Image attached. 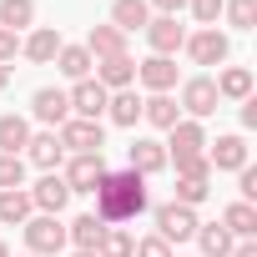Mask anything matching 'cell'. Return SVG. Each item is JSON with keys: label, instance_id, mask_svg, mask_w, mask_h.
Masks as SVG:
<instances>
[{"label": "cell", "instance_id": "1", "mask_svg": "<svg viewBox=\"0 0 257 257\" xmlns=\"http://www.w3.org/2000/svg\"><path fill=\"white\" fill-rule=\"evenodd\" d=\"M142 212H147V177H137V172H106L101 177V187H96V217L106 227L132 222Z\"/></svg>", "mask_w": 257, "mask_h": 257}, {"label": "cell", "instance_id": "2", "mask_svg": "<svg viewBox=\"0 0 257 257\" xmlns=\"http://www.w3.org/2000/svg\"><path fill=\"white\" fill-rule=\"evenodd\" d=\"M197 207H182V202H167V207H157V237L162 242H172V247H182V242H192L197 237Z\"/></svg>", "mask_w": 257, "mask_h": 257}, {"label": "cell", "instance_id": "3", "mask_svg": "<svg viewBox=\"0 0 257 257\" xmlns=\"http://www.w3.org/2000/svg\"><path fill=\"white\" fill-rule=\"evenodd\" d=\"M56 142H61L71 157H86V152H101V147H106V126H101V121L71 116L66 126H56Z\"/></svg>", "mask_w": 257, "mask_h": 257}, {"label": "cell", "instance_id": "4", "mask_svg": "<svg viewBox=\"0 0 257 257\" xmlns=\"http://www.w3.org/2000/svg\"><path fill=\"white\" fill-rule=\"evenodd\" d=\"M21 232H26V247H31V257H56V252L66 247V227H61L56 217H46V212H41V217H31Z\"/></svg>", "mask_w": 257, "mask_h": 257}, {"label": "cell", "instance_id": "5", "mask_svg": "<svg viewBox=\"0 0 257 257\" xmlns=\"http://www.w3.org/2000/svg\"><path fill=\"white\" fill-rule=\"evenodd\" d=\"M182 51L197 61V66H227V56H232V41L212 26V31H197V36H187L182 41Z\"/></svg>", "mask_w": 257, "mask_h": 257}, {"label": "cell", "instance_id": "6", "mask_svg": "<svg viewBox=\"0 0 257 257\" xmlns=\"http://www.w3.org/2000/svg\"><path fill=\"white\" fill-rule=\"evenodd\" d=\"M217 81L212 76H192V81H182V111H187V121H202V116H212L217 111Z\"/></svg>", "mask_w": 257, "mask_h": 257}, {"label": "cell", "instance_id": "7", "mask_svg": "<svg viewBox=\"0 0 257 257\" xmlns=\"http://www.w3.org/2000/svg\"><path fill=\"white\" fill-rule=\"evenodd\" d=\"M66 101H71V116H81V121H101L111 91H106L101 81H76V86L66 91Z\"/></svg>", "mask_w": 257, "mask_h": 257}, {"label": "cell", "instance_id": "8", "mask_svg": "<svg viewBox=\"0 0 257 257\" xmlns=\"http://www.w3.org/2000/svg\"><path fill=\"white\" fill-rule=\"evenodd\" d=\"M101 177H106V162H101V152L71 157V162H66V172H61V182H66L71 192H96V187H101Z\"/></svg>", "mask_w": 257, "mask_h": 257}, {"label": "cell", "instance_id": "9", "mask_svg": "<svg viewBox=\"0 0 257 257\" xmlns=\"http://www.w3.org/2000/svg\"><path fill=\"white\" fill-rule=\"evenodd\" d=\"M167 137H172V142H167V147H172L167 162H187V157H202V152H207V132H202V121H187V116H182Z\"/></svg>", "mask_w": 257, "mask_h": 257}, {"label": "cell", "instance_id": "10", "mask_svg": "<svg viewBox=\"0 0 257 257\" xmlns=\"http://www.w3.org/2000/svg\"><path fill=\"white\" fill-rule=\"evenodd\" d=\"M126 172H137V177H157V172H167V147L152 142V137H137L132 147H126Z\"/></svg>", "mask_w": 257, "mask_h": 257}, {"label": "cell", "instance_id": "11", "mask_svg": "<svg viewBox=\"0 0 257 257\" xmlns=\"http://www.w3.org/2000/svg\"><path fill=\"white\" fill-rule=\"evenodd\" d=\"M31 116H36L41 126H66V121H71L66 91H61V86H41V91L31 96Z\"/></svg>", "mask_w": 257, "mask_h": 257}, {"label": "cell", "instance_id": "12", "mask_svg": "<svg viewBox=\"0 0 257 257\" xmlns=\"http://www.w3.org/2000/svg\"><path fill=\"white\" fill-rule=\"evenodd\" d=\"M202 157H207V167H212V172H242V167H247V142L232 132V137L207 142V152H202Z\"/></svg>", "mask_w": 257, "mask_h": 257}, {"label": "cell", "instance_id": "13", "mask_svg": "<svg viewBox=\"0 0 257 257\" xmlns=\"http://www.w3.org/2000/svg\"><path fill=\"white\" fill-rule=\"evenodd\" d=\"M182 41H187V31L177 26V16H157V21H147V46H152V56H177Z\"/></svg>", "mask_w": 257, "mask_h": 257}, {"label": "cell", "instance_id": "14", "mask_svg": "<svg viewBox=\"0 0 257 257\" xmlns=\"http://www.w3.org/2000/svg\"><path fill=\"white\" fill-rule=\"evenodd\" d=\"M137 81H142L152 96H167V91L177 86V61H172V56H147V61L137 66Z\"/></svg>", "mask_w": 257, "mask_h": 257}, {"label": "cell", "instance_id": "15", "mask_svg": "<svg viewBox=\"0 0 257 257\" xmlns=\"http://www.w3.org/2000/svg\"><path fill=\"white\" fill-rule=\"evenodd\" d=\"M66 202H71V187H66L56 172H46V177L31 187V207H41L46 217H61V207H66Z\"/></svg>", "mask_w": 257, "mask_h": 257}, {"label": "cell", "instance_id": "16", "mask_svg": "<svg viewBox=\"0 0 257 257\" xmlns=\"http://www.w3.org/2000/svg\"><path fill=\"white\" fill-rule=\"evenodd\" d=\"M61 46H66V41H61V31H56V26H41V31H31V36L21 41V56H26V61H36V66H51Z\"/></svg>", "mask_w": 257, "mask_h": 257}, {"label": "cell", "instance_id": "17", "mask_svg": "<svg viewBox=\"0 0 257 257\" xmlns=\"http://www.w3.org/2000/svg\"><path fill=\"white\" fill-rule=\"evenodd\" d=\"M96 81H101L106 91H132V81H137V61H132V56L96 61Z\"/></svg>", "mask_w": 257, "mask_h": 257}, {"label": "cell", "instance_id": "18", "mask_svg": "<svg viewBox=\"0 0 257 257\" xmlns=\"http://www.w3.org/2000/svg\"><path fill=\"white\" fill-rule=\"evenodd\" d=\"M61 157H66V147L56 142V132H41V137H31V142H26V162H31V167H41V172H56V167H61Z\"/></svg>", "mask_w": 257, "mask_h": 257}, {"label": "cell", "instance_id": "19", "mask_svg": "<svg viewBox=\"0 0 257 257\" xmlns=\"http://www.w3.org/2000/svg\"><path fill=\"white\" fill-rule=\"evenodd\" d=\"M101 237H106V222H101L96 212H81V217L66 227V242H76V252H96Z\"/></svg>", "mask_w": 257, "mask_h": 257}, {"label": "cell", "instance_id": "20", "mask_svg": "<svg viewBox=\"0 0 257 257\" xmlns=\"http://www.w3.org/2000/svg\"><path fill=\"white\" fill-rule=\"evenodd\" d=\"M26 142H31V121L16 116V111H6V116H0V157H21Z\"/></svg>", "mask_w": 257, "mask_h": 257}, {"label": "cell", "instance_id": "21", "mask_svg": "<svg viewBox=\"0 0 257 257\" xmlns=\"http://www.w3.org/2000/svg\"><path fill=\"white\" fill-rule=\"evenodd\" d=\"M147 21H152V6H147V0H116V6H111V26H116L121 36L147 31Z\"/></svg>", "mask_w": 257, "mask_h": 257}, {"label": "cell", "instance_id": "22", "mask_svg": "<svg viewBox=\"0 0 257 257\" xmlns=\"http://www.w3.org/2000/svg\"><path fill=\"white\" fill-rule=\"evenodd\" d=\"M86 51H91V61L126 56V36H121L116 26H91V36H86Z\"/></svg>", "mask_w": 257, "mask_h": 257}, {"label": "cell", "instance_id": "23", "mask_svg": "<svg viewBox=\"0 0 257 257\" xmlns=\"http://www.w3.org/2000/svg\"><path fill=\"white\" fill-rule=\"evenodd\" d=\"M222 227H227L237 242H252V237H257V207H252V202H232V207L222 212Z\"/></svg>", "mask_w": 257, "mask_h": 257}, {"label": "cell", "instance_id": "24", "mask_svg": "<svg viewBox=\"0 0 257 257\" xmlns=\"http://www.w3.org/2000/svg\"><path fill=\"white\" fill-rule=\"evenodd\" d=\"M197 247H202V257H232V247H237V237L222 227V222H207V227H197V237H192Z\"/></svg>", "mask_w": 257, "mask_h": 257}, {"label": "cell", "instance_id": "25", "mask_svg": "<svg viewBox=\"0 0 257 257\" xmlns=\"http://www.w3.org/2000/svg\"><path fill=\"white\" fill-rule=\"evenodd\" d=\"M56 66H61L66 81H91V66H96V61H91L86 46H61V51H56Z\"/></svg>", "mask_w": 257, "mask_h": 257}, {"label": "cell", "instance_id": "26", "mask_svg": "<svg viewBox=\"0 0 257 257\" xmlns=\"http://www.w3.org/2000/svg\"><path fill=\"white\" fill-rule=\"evenodd\" d=\"M142 116L157 126V132H172V126L182 121V106H177L172 96H147V101H142Z\"/></svg>", "mask_w": 257, "mask_h": 257}, {"label": "cell", "instance_id": "27", "mask_svg": "<svg viewBox=\"0 0 257 257\" xmlns=\"http://www.w3.org/2000/svg\"><path fill=\"white\" fill-rule=\"evenodd\" d=\"M217 96H222V101H247V96H252V71H247V66H227V71L217 76Z\"/></svg>", "mask_w": 257, "mask_h": 257}, {"label": "cell", "instance_id": "28", "mask_svg": "<svg viewBox=\"0 0 257 257\" xmlns=\"http://www.w3.org/2000/svg\"><path fill=\"white\" fill-rule=\"evenodd\" d=\"M106 116H111L116 126H137V121H142V96H137V91H111Z\"/></svg>", "mask_w": 257, "mask_h": 257}, {"label": "cell", "instance_id": "29", "mask_svg": "<svg viewBox=\"0 0 257 257\" xmlns=\"http://www.w3.org/2000/svg\"><path fill=\"white\" fill-rule=\"evenodd\" d=\"M31 212H36L31 207V192H21V187L16 192H0V222H6V227H26Z\"/></svg>", "mask_w": 257, "mask_h": 257}, {"label": "cell", "instance_id": "30", "mask_svg": "<svg viewBox=\"0 0 257 257\" xmlns=\"http://www.w3.org/2000/svg\"><path fill=\"white\" fill-rule=\"evenodd\" d=\"M36 21V0H0V26H6V31H26Z\"/></svg>", "mask_w": 257, "mask_h": 257}, {"label": "cell", "instance_id": "31", "mask_svg": "<svg viewBox=\"0 0 257 257\" xmlns=\"http://www.w3.org/2000/svg\"><path fill=\"white\" fill-rule=\"evenodd\" d=\"M212 197V177H177V202L182 207H202Z\"/></svg>", "mask_w": 257, "mask_h": 257}, {"label": "cell", "instance_id": "32", "mask_svg": "<svg viewBox=\"0 0 257 257\" xmlns=\"http://www.w3.org/2000/svg\"><path fill=\"white\" fill-rule=\"evenodd\" d=\"M222 16L232 31H252L257 26V0H222Z\"/></svg>", "mask_w": 257, "mask_h": 257}, {"label": "cell", "instance_id": "33", "mask_svg": "<svg viewBox=\"0 0 257 257\" xmlns=\"http://www.w3.org/2000/svg\"><path fill=\"white\" fill-rule=\"evenodd\" d=\"M132 252H137V242H132V232H121V227H106V237L96 247V257H132Z\"/></svg>", "mask_w": 257, "mask_h": 257}, {"label": "cell", "instance_id": "34", "mask_svg": "<svg viewBox=\"0 0 257 257\" xmlns=\"http://www.w3.org/2000/svg\"><path fill=\"white\" fill-rule=\"evenodd\" d=\"M26 187V157H0V192Z\"/></svg>", "mask_w": 257, "mask_h": 257}, {"label": "cell", "instance_id": "35", "mask_svg": "<svg viewBox=\"0 0 257 257\" xmlns=\"http://www.w3.org/2000/svg\"><path fill=\"white\" fill-rule=\"evenodd\" d=\"M187 6H192V16H197L202 31H212V26L222 21V0H187Z\"/></svg>", "mask_w": 257, "mask_h": 257}, {"label": "cell", "instance_id": "36", "mask_svg": "<svg viewBox=\"0 0 257 257\" xmlns=\"http://www.w3.org/2000/svg\"><path fill=\"white\" fill-rule=\"evenodd\" d=\"M132 257H177V252H172V242H162V237L152 232V237H142V242H137V252H132Z\"/></svg>", "mask_w": 257, "mask_h": 257}, {"label": "cell", "instance_id": "37", "mask_svg": "<svg viewBox=\"0 0 257 257\" xmlns=\"http://www.w3.org/2000/svg\"><path fill=\"white\" fill-rule=\"evenodd\" d=\"M16 51H21V36L0 26V66H11V61H16Z\"/></svg>", "mask_w": 257, "mask_h": 257}, {"label": "cell", "instance_id": "38", "mask_svg": "<svg viewBox=\"0 0 257 257\" xmlns=\"http://www.w3.org/2000/svg\"><path fill=\"white\" fill-rule=\"evenodd\" d=\"M177 177H212V167H207V157H187V162H177Z\"/></svg>", "mask_w": 257, "mask_h": 257}, {"label": "cell", "instance_id": "39", "mask_svg": "<svg viewBox=\"0 0 257 257\" xmlns=\"http://www.w3.org/2000/svg\"><path fill=\"white\" fill-rule=\"evenodd\" d=\"M237 182H242V202H257V167H242Z\"/></svg>", "mask_w": 257, "mask_h": 257}, {"label": "cell", "instance_id": "40", "mask_svg": "<svg viewBox=\"0 0 257 257\" xmlns=\"http://www.w3.org/2000/svg\"><path fill=\"white\" fill-rule=\"evenodd\" d=\"M242 126H247V132H252V126H257V101H252V96L242 101Z\"/></svg>", "mask_w": 257, "mask_h": 257}, {"label": "cell", "instance_id": "41", "mask_svg": "<svg viewBox=\"0 0 257 257\" xmlns=\"http://www.w3.org/2000/svg\"><path fill=\"white\" fill-rule=\"evenodd\" d=\"M147 6H157V11H162V16H177V11H182V6H187V0H147Z\"/></svg>", "mask_w": 257, "mask_h": 257}, {"label": "cell", "instance_id": "42", "mask_svg": "<svg viewBox=\"0 0 257 257\" xmlns=\"http://www.w3.org/2000/svg\"><path fill=\"white\" fill-rule=\"evenodd\" d=\"M232 257H257V242H237V247H232Z\"/></svg>", "mask_w": 257, "mask_h": 257}, {"label": "cell", "instance_id": "43", "mask_svg": "<svg viewBox=\"0 0 257 257\" xmlns=\"http://www.w3.org/2000/svg\"><path fill=\"white\" fill-rule=\"evenodd\" d=\"M11 86V66H0V91H6Z\"/></svg>", "mask_w": 257, "mask_h": 257}, {"label": "cell", "instance_id": "44", "mask_svg": "<svg viewBox=\"0 0 257 257\" xmlns=\"http://www.w3.org/2000/svg\"><path fill=\"white\" fill-rule=\"evenodd\" d=\"M0 257H11V247H6V242H0Z\"/></svg>", "mask_w": 257, "mask_h": 257}, {"label": "cell", "instance_id": "45", "mask_svg": "<svg viewBox=\"0 0 257 257\" xmlns=\"http://www.w3.org/2000/svg\"><path fill=\"white\" fill-rule=\"evenodd\" d=\"M76 257H96V252H76Z\"/></svg>", "mask_w": 257, "mask_h": 257}, {"label": "cell", "instance_id": "46", "mask_svg": "<svg viewBox=\"0 0 257 257\" xmlns=\"http://www.w3.org/2000/svg\"><path fill=\"white\" fill-rule=\"evenodd\" d=\"M26 257H31V252H26Z\"/></svg>", "mask_w": 257, "mask_h": 257}]
</instances>
